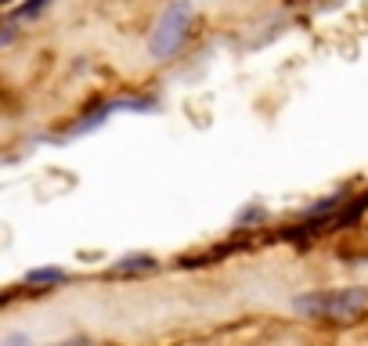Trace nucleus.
Wrapping results in <instances>:
<instances>
[{
    "label": "nucleus",
    "instance_id": "nucleus-1",
    "mask_svg": "<svg viewBox=\"0 0 368 346\" xmlns=\"http://www.w3.org/2000/svg\"><path fill=\"white\" fill-rule=\"evenodd\" d=\"M191 19H195L191 0H170V4L163 8V15L155 19V29L148 36V58L152 62H170V58L184 47Z\"/></svg>",
    "mask_w": 368,
    "mask_h": 346
},
{
    "label": "nucleus",
    "instance_id": "nucleus-2",
    "mask_svg": "<svg viewBox=\"0 0 368 346\" xmlns=\"http://www.w3.org/2000/svg\"><path fill=\"white\" fill-rule=\"evenodd\" d=\"M300 318H354L368 307V288H332V293H307L289 303Z\"/></svg>",
    "mask_w": 368,
    "mask_h": 346
},
{
    "label": "nucleus",
    "instance_id": "nucleus-3",
    "mask_svg": "<svg viewBox=\"0 0 368 346\" xmlns=\"http://www.w3.org/2000/svg\"><path fill=\"white\" fill-rule=\"evenodd\" d=\"M112 112H120V108H116V101H105V105H98L94 112H87V115H83V120H80V123H76V127H73L65 137H83V134H90V130L105 127V120H109Z\"/></svg>",
    "mask_w": 368,
    "mask_h": 346
},
{
    "label": "nucleus",
    "instance_id": "nucleus-4",
    "mask_svg": "<svg viewBox=\"0 0 368 346\" xmlns=\"http://www.w3.org/2000/svg\"><path fill=\"white\" fill-rule=\"evenodd\" d=\"M155 267H159V260H155V256L130 253V256H123V260L112 263V274H144V271H155Z\"/></svg>",
    "mask_w": 368,
    "mask_h": 346
},
{
    "label": "nucleus",
    "instance_id": "nucleus-5",
    "mask_svg": "<svg viewBox=\"0 0 368 346\" xmlns=\"http://www.w3.org/2000/svg\"><path fill=\"white\" fill-rule=\"evenodd\" d=\"M62 281H69V271H62V267H33V271L26 274V285H33V288L62 285Z\"/></svg>",
    "mask_w": 368,
    "mask_h": 346
},
{
    "label": "nucleus",
    "instance_id": "nucleus-6",
    "mask_svg": "<svg viewBox=\"0 0 368 346\" xmlns=\"http://www.w3.org/2000/svg\"><path fill=\"white\" fill-rule=\"evenodd\" d=\"M47 8H51V0H26V4L15 8L8 19H15V22H33V19H40Z\"/></svg>",
    "mask_w": 368,
    "mask_h": 346
},
{
    "label": "nucleus",
    "instance_id": "nucleus-7",
    "mask_svg": "<svg viewBox=\"0 0 368 346\" xmlns=\"http://www.w3.org/2000/svg\"><path fill=\"white\" fill-rule=\"evenodd\" d=\"M253 220H264V209H260V206H249V209L238 216V227H246V224H253Z\"/></svg>",
    "mask_w": 368,
    "mask_h": 346
},
{
    "label": "nucleus",
    "instance_id": "nucleus-8",
    "mask_svg": "<svg viewBox=\"0 0 368 346\" xmlns=\"http://www.w3.org/2000/svg\"><path fill=\"white\" fill-rule=\"evenodd\" d=\"M15 33H19V29H15V19H8V22H4V33H0V47H11Z\"/></svg>",
    "mask_w": 368,
    "mask_h": 346
},
{
    "label": "nucleus",
    "instance_id": "nucleus-9",
    "mask_svg": "<svg viewBox=\"0 0 368 346\" xmlns=\"http://www.w3.org/2000/svg\"><path fill=\"white\" fill-rule=\"evenodd\" d=\"M0 342H4V346H29L33 339H29V335H22V332H11V335H4Z\"/></svg>",
    "mask_w": 368,
    "mask_h": 346
},
{
    "label": "nucleus",
    "instance_id": "nucleus-10",
    "mask_svg": "<svg viewBox=\"0 0 368 346\" xmlns=\"http://www.w3.org/2000/svg\"><path fill=\"white\" fill-rule=\"evenodd\" d=\"M8 4H11V0H8Z\"/></svg>",
    "mask_w": 368,
    "mask_h": 346
}]
</instances>
